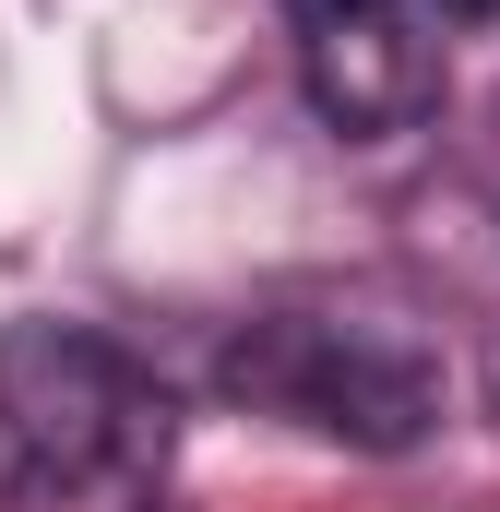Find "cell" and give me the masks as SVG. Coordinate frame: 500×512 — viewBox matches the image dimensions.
<instances>
[{
    "label": "cell",
    "mask_w": 500,
    "mask_h": 512,
    "mask_svg": "<svg viewBox=\"0 0 500 512\" xmlns=\"http://www.w3.org/2000/svg\"><path fill=\"white\" fill-rule=\"evenodd\" d=\"M298 24V84L334 131H405L441 108V48L417 0H286Z\"/></svg>",
    "instance_id": "3"
},
{
    "label": "cell",
    "mask_w": 500,
    "mask_h": 512,
    "mask_svg": "<svg viewBox=\"0 0 500 512\" xmlns=\"http://www.w3.org/2000/svg\"><path fill=\"white\" fill-rule=\"evenodd\" d=\"M215 382L239 393V405H262V417H298L322 441H358V453H405L441 417V370L417 346H393L370 322H310V310H274V322L227 334Z\"/></svg>",
    "instance_id": "2"
},
{
    "label": "cell",
    "mask_w": 500,
    "mask_h": 512,
    "mask_svg": "<svg viewBox=\"0 0 500 512\" xmlns=\"http://www.w3.org/2000/svg\"><path fill=\"white\" fill-rule=\"evenodd\" d=\"M167 393L155 370L84 334V322H12L0 334V489L24 512L48 501H108L167 465Z\"/></svg>",
    "instance_id": "1"
},
{
    "label": "cell",
    "mask_w": 500,
    "mask_h": 512,
    "mask_svg": "<svg viewBox=\"0 0 500 512\" xmlns=\"http://www.w3.org/2000/svg\"><path fill=\"white\" fill-rule=\"evenodd\" d=\"M441 24H500V0H429Z\"/></svg>",
    "instance_id": "4"
}]
</instances>
